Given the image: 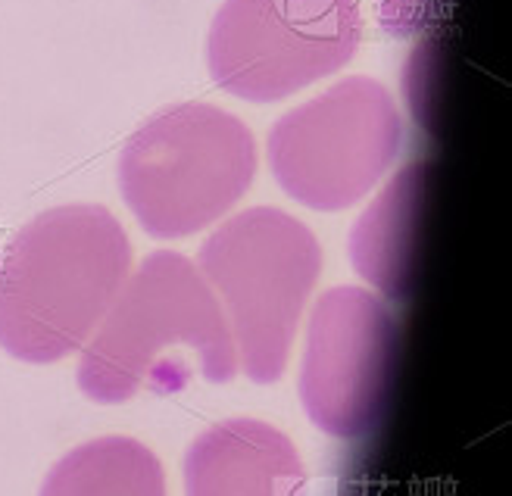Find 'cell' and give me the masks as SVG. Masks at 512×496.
Instances as JSON below:
<instances>
[{
  "label": "cell",
  "instance_id": "cell-1",
  "mask_svg": "<svg viewBox=\"0 0 512 496\" xmlns=\"http://www.w3.org/2000/svg\"><path fill=\"white\" fill-rule=\"evenodd\" d=\"M128 269L132 244L107 206L69 203L25 222L0 256V347L35 365L72 356Z\"/></svg>",
  "mask_w": 512,
  "mask_h": 496
},
{
  "label": "cell",
  "instance_id": "cell-2",
  "mask_svg": "<svg viewBox=\"0 0 512 496\" xmlns=\"http://www.w3.org/2000/svg\"><path fill=\"white\" fill-rule=\"evenodd\" d=\"M188 347L213 384L232 381L238 350L219 297L200 269L175 250L150 253L125 278L79 359V390L94 403H125L147 384L169 390L163 353Z\"/></svg>",
  "mask_w": 512,
  "mask_h": 496
},
{
  "label": "cell",
  "instance_id": "cell-3",
  "mask_svg": "<svg viewBox=\"0 0 512 496\" xmlns=\"http://www.w3.org/2000/svg\"><path fill=\"white\" fill-rule=\"evenodd\" d=\"M256 175L250 128L213 103H172L125 141L119 191L150 238H188L225 216Z\"/></svg>",
  "mask_w": 512,
  "mask_h": 496
},
{
  "label": "cell",
  "instance_id": "cell-4",
  "mask_svg": "<svg viewBox=\"0 0 512 496\" xmlns=\"http://www.w3.org/2000/svg\"><path fill=\"white\" fill-rule=\"evenodd\" d=\"M197 263L225 306L244 375L256 384L278 381L322 272L316 234L288 213L256 206L213 231Z\"/></svg>",
  "mask_w": 512,
  "mask_h": 496
},
{
  "label": "cell",
  "instance_id": "cell-5",
  "mask_svg": "<svg viewBox=\"0 0 512 496\" xmlns=\"http://www.w3.org/2000/svg\"><path fill=\"white\" fill-rule=\"evenodd\" d=\"M403 122L388 88L353 75L281 116L269 166L281 191L313 210H347L394 163Z\"/></svg>",
  "mask_w": 512,
  "mask_h": 496
},
{
  "label": "cell",
  "instance_id": "cell-6",
  "mask_svg": "<svg viewBox=\"0 0 512 496\" xmlns=\"http://www.w3.org/2000/svg\"><path fill=\"white\" fill-rule=\"evenodd\" d=\"M360 38V0H225L207 66L222 91L272 103L347 66Z\"/></svg>",
  "mask_w": 512,
  "mask_h": 496
},
{
  "label": "cell",
  "instance_id": "cell-7",
  "mask_svg": "<svg viewBox=\"0 0 512 496\" xmlns=\"http://www.w3.org/2000/svg\"><path fill=\"white\" fill-rule=\"evenodd\" d=\"M397 322L363 287H331L313 309L300 365V403L331 437H366L391 400Z\"/></svg>",
  "mask_w": 512,
  "mask_h": 496
},
{
  "label": "cell",
  "instance_id": "cell-8",
  "mask_svg": "<svg viewBox=\"0 0 512 496\" xmlns=\"http://www.w3.org/2000/svg\"><path fill=\"white\" fill-rule=\"evenodd\" d=\"M185 496H306L300 453L260 419H228L203 431L182 462Z\"/></svg>",
  "mask_w": 512,
  "mask_h": 496
},
{
  "label": "cell",
  "instance_id": "cell-9",
  "mask_svg": "<svg viewBox=\"0 0 512 496\" xmlns=\"http://www.w3.org/2000/svg\"><path fill=\"white\" fill-rule=\"evenodd\" d=\"M422 163L403 169L372 210L353 225V269L372 281L381 294L403 300L413 291L419 219H422Z\"/></svg>",
  "mask_w": 512,
  "mask_h": 496
},
{
  "label": "cell",
  "instance_id": "cell-10",
  "mask_svg": "<svg viewBox=\"0 0 512 496\" xmlns=\"http://www.w3.org/2000/svg\"><path fill=\"white\" fill-rule=\"evenodd\" d=\"M38 496H166V475L141 440L113 434L66 453Z\"/></svg>",
  "mask_w": 512,
  "mask_h": 496
}]
</instances>
